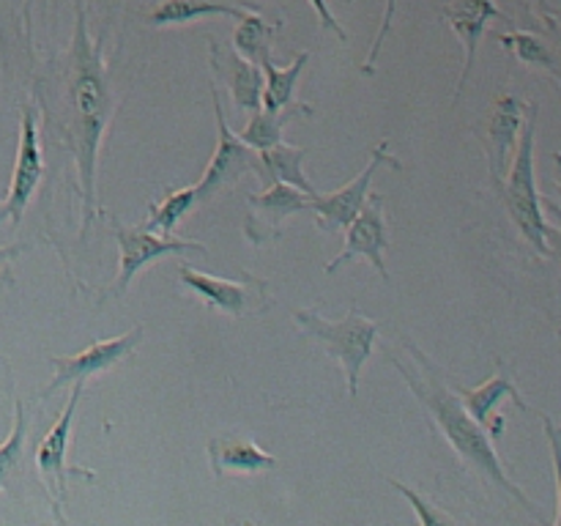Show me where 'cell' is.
Listing matches in <instances>:
<instances>
[{"mask_svg":"<svg viewBox=\"0 0 561 526\" xmlns=\"http://www.w3.org/2000/svg\"><path fill=\"white\" fill-rule=\"evenodd\" d=\"M389 164V168L400 170L398 159L389 153V142L381 140L376 148H373V157L367 162V168L356 175L351 184L340 186V190L327 192V195H312L310 201V211L316 217V228L327 230V233H334V230H345L348 228L351 219L359 214V208L365 206L367 195H370V184L376 179L378 170Z\"/></svg>","mask_w":561,"mask_h":526,"instance_id":"cell-10","label":"cell"},{"mask_svg":"<svg viewBox=\"0 0 561 526\" xmlns=\"http://www.w3.org/2000/svg\"><path fill=\"white\" fill-rule=\"evenodd\" d=\"M307 3H310L312 9H316L318 20H321V25L327 27V31H332L334 36L340 38V42H348V33H345L343 27H340L337 16L332 14V9H329V3H327V0H307Z\"/></svg>","mask_w":561,"mask_h":526,"instance_id":"cell-30","label":"cell"},{"mask_svg":"<svg viewBox=\"0 0 561 526\" xmlns=\"http://www.w3.org/2000/svg\"><path fill=\"white\" fill-rule=\"evenodd\" d=\"M529 118H526L524 132H520L518 148L513 153L507 175L499 186L504 192V203L513 217L515 228L520 230L526 241L535 247L537 255H548V239H546V214H542L540 192H537L535 179V140H537V104H529Z\"/></svg>","mask_w":561,"mask_h":526,"instance_id":"cell-3","label":"cell"},{"mask_svg":"<svg viewBox=\"0 0 561 526\" xmlns=\"http://www.w3.org/2000/svg\"><path fill=\"white\" fill-rule=\"evenodd\" d=\"M458 395L460 400H463L466 411L491 433V438L502 436L504 433V416L496 414V409L504 400H513V403L524 411L529 409L507 373H496V376H491L485 384H480V387H458Z\"/></svg>","mask_w":561,"mask_h":526,"instance_id":"cell-17","label":"cell"},{"mask_svg":"<svg viewBox=\"0 0 561 526\" xmlns=\"http://www.w3.org/2000/svg\"><path fill=\"white\" fill-rule=\"evenodd\" d=\"M310 64V53H301L296 55L294 64L288 69H279L274 66V60H263L261 69H263V99H261V107L266 110H279L285 104L294 102V93H296V82H299L301 71L307 69Z\"/></svg>","mask_w":561,"mask_h":526,"instance_id":"cell-23","label":"cell"},{"mask_svg":"<svg viewBox=\"0 0 561 526\" xmlns=\"http://www.w3.org/2000/svg\"><path fill=\"white\" fill-rule=\"evenodd\" d=\"M211 102H214V118H217V148H214V157L211 162H208V168L203 170L201 181L195 184L201 203L211 201V197H217L219 192L233 186L241 175L247 173L261 175V159H257V151L247 146V142L228 126V118H225V110H222V99H219L217 88L211 91Z\"/></svg>","mask_w":561,"mask_h":526,"instance_id":"cell-6","label":"cell"},{"mask_svg":"<svg viewBox=\"0 0 561 526\" xmlns=\"http://www.w3.org/2000/svg\"><path fill=\"white\" fill-rule=\"evenodd\" d=\"M25 250H27V244L0 247V285L14 283V277H11V263H14V258Z\"/></svg>","mask_w":561,"mask_h":526,"instance_id":"cell-31","label":"cell"},{"mask_svg":"<svg viewBox=\"0 0 561 526\" xmlns=\"http://www.w3.org/2000/svg\"><path fill=\"white\" fill-rule=\"evenodd\" d=\"M499 42H502L510 53H515V58H518L520 64L531 66V69L557 71V58H553V53L548 49V44L542 42V38L531 36V33L526 31H515V33H502Z\"/></svg>","mask_w":561,"mask_h":526,"instance_id":"cell-26","label":"cell"},{"mask_svg":"<svg viewBox=\"0 0 561 526\" xmlns=\"http://www.w3.org/2000/svg\"><path fill=\"white\" fill-rule=\"evenodd\" d=\"M279 27H283L279 22L263 20L261 11H247L233 33V49L239 55H244L247 60L261 66L263 60L272 58L274 38H277Z\"/></svg>","mask_w":561,"mask_h":526,"instance_id":"cell-22","label":"cell"},{"mask_svg":"<svg viewBox=\"0 0 561 526\" xmlns=\"http://www.w3.org/2000/svg\"><path fill=\"white\" fill-rule=\"evenodd\" d=\"M27 438V414L22 400H14V425L5 442L0 444V493L14 482V477L22 471V455H25Z\"/></svg>","mask_w":561,"mask_h":526,"instance_id":"cell-25","label":"cell"},{"mask_svg":"<svg viewBox=\"0 0 561 526\" xmlns=\"http://www.w3.org/2000/svg\"><path fill=\"white\" fill-rule=\"evenodd\" d=\"M299 329L310 338H316L334 359L340 362L345 373V387L351 398L359 395L362 367L370 359L378 340V323L362 316L356 307H351L343 321H329L316 310H294L290 312Z\"/></svg>","mask_w":561,"mask_h":526,"instance_id":"cell-4","label":"cell"},{"mask_svg":"<svg viewBox=\"0 0 561 526\" xmlns=\"http://www.w3.org/2000/svg\"><path fill=\"white\" fill-rule=\"evenodd\" d=\"M409 354L414 356L416 367L403 365L398 356H392L394 370L403 376V381L409 384V389L416 395V400L425 405V411L433 416V422H436V427L442 431V436L453 444V449L460 455V460H463L466 466H471L480 477H485L488 482L502 488L504 493L518 499L526 510H531L529 496H526V493L510 480L507 471H504L502 458H499L496 449H493L491 433L466 411L460 395H455L453 389L447 387V381L438 376L436 365H433L414 343H409Z\"/></svg>","mask_w":561,"mask_h":526,"instance_id":"cell-2","label":"cell"},{"mask_svg":"<svg viewBox=\"0 0 561 526\" xmlns=\"http://www.w3.org/2000/svg\"><path fill=\"white\" fill-rule=\"evenodd\" d=\"M529 104L520 102L515 93H504L496 102L491 115V124H488V168L496 184H502L504 175H507L510 162H513V153L518 148L520 132H524V113Z\"/></svg>","mask_w":561,"mask_h":526,"instance_id":"cell-16","label":"cell"},{"mask_svg":"<svg viewBox=\"0 0 561 526\" xmlns=\"http://www.w3.org/2000/svg\"><path fill=\"white\" fill-rule=\"evenodd\" d=\"M389 485H392L394 491L403 493V496L409 499V504H411V507H414V513H416V518H420V524H453V515L438 513V510L433 507V504L427 502V499H422L420 493L414 491V488L403 485V482L394 480V477H389Z\"/></svg>","mask_w":561,"mask_h":526,"instance_id":"cell-27","label":"cell"},{"mask_svg":"<svg viewBox=\"0 0 561 526\" xmlns=\"http://www.w3.org/2000/svg\"><path fill=\"white\" fill-rule=\"evenodd\" d=\"M211 44V69L217 80L233 96V104L241 113H255L261 110L263 99V69L244 55L236 53L233 47H225L222 42H208Z\"/></svg>","mask_w":561,"mask_h":526,"instance_id":"cell-14","label":"cell"},{"mask_svg":"<svg viewBox=\"0 0 561 526\" xmlns=\"http://www.w3.org/2000/svg\"><path fill=\"white\" fill-rule=\"evenodd\" d=\"M102 44L91 42L88 33V20L82 5H77V25L75 38H71L69 58H66L64 71H60L58 88V113L60 142L66 151L75 157L77 179H80L82 195V230L80 239H85L93 219L99 214L96 203V164L99 148H102L104 135H107L110 118L115 113V96L110 91L107 71H104Z\"/></svg>","mask_w":561,"mask_h":526,"instance_id":"cell-1","label":"cell"},{"mask_svg":"<svg viewBox=\"0 0 561 526\" xmlns=\"http://www.w3.org/2000/svg\"><path fill=\"white\" fill-rule=\"evenodd\" d=\"M247 197H250V219H247V230L257 225V230L247 233V239L255 241V244L257 241L277 239V236L283 233V225L288 222V217H294V214L299 211H310V201H312V195L296 190V186L279 184V181L268 184V190L261 192V195L250 192Z\"/></svg>","mask_w":561,"mask_h":526,"instance_id":"cell-12","label":"cell"},{"mask_svg":"<svg viewBox=\"0 0 561 526\" xmlns=\"http://www.w3.org/2000/svg\"><path fill=\"white\" fill-rule=\"evenodd\" d=\"M301 113L312 115V104L290 102L279 110L261 107L252 113L250 124L244 126V132H241L239 137L247 142V146L255 148V151H266V148L277 146V142L283 140L285 126H288L294 118H299Z\"/></svg>","mask_w":561,"mask_h":526,"instance_id":"cell-21","label":"cell"},{"mask_svg":"<svg viewBox=\"0 0 561 526\" xmlns=\"http://www.w3.org/2000/svg\"><path fill=\"white\" fill-rule=\"evenodd\" d=\"M44 175V153L42 137H38L36 110L22 104L20 110V142H16L14 170H11V184L5 197H0V225H20L25 217L27 203L36 195Z\"/></svg>","mask_w":561,"mask_h":526,"instance_id":"cell-7","label":"cell"},{"mask_svg":"<svg viewBox=\"0 0 561 526\" xmlns=\"http://www.w3.org/2000/svg\"><path fill=\"white\" fill-rule=\"evenodd\" d=\"M394 5H398V0H387V9H383V16H381V27H378L376 38H373L370 53H367V58H365V66H362V71H367V75H373V71H376V60H378V55H381L383 38H387L389 27H392Z\"/></svg>","mask_w":561,"mask_h":526,"instance_id":"cell-29","label":"cell"},{"mask_svg":"<svg viewBox=\"0 0 561 526\" xmlns=\"http://www.w3.org/2000/svg\"><path fill=\"white\" fill-rule=\"evenodd\" d=\"M504 16L499 11V5L493 0H449V5L444 9V20L449 22L455 33H458L460 44H463V69H460L458 77V91H455V102L463 96L466 80H469L471 69H474L477 47H480L482 36H485L488 25L493 20Z\"/></svg>","mask_w":561,"mask_h":526,"instance_id":"cell-13","label":"cell"},{"mask_svg":"<svg viewBox=\"0 0 561 526\" xmlns=\"http://www.w3.org/2000/svg\"><path fill=\"white\" fill-rule=\"evenodd\" d=\"M179 279L184 288H190L192 294L206 301L208 310L233 318L247 316L255 305V296L263 290V283H236V279L214 277V274H203L190 266H179Z\"/></svg>","mask_w":561,"mask_h":526,"instance_id":"cell-15","label":"cell"},{"mask_svg":"<svg viewBox=\"0 0 561 526\" xmlns=\"http://www.w3.org/2000/svg\"><path fill=\"white\" fill-rule=\"evenodd\" d=\"M546 239H548V255H553V261L559 263V272H561V228L548 225Z\"/></svg>","mask_w":561,"mask_h":526,"instance_id":"cell-32","label":"cell"},{"mask_svg":"<svg viewBox=\"0 0 561 526\" xmlns=\"http://www.w3.org/2000/svg\"><path fill=\"white\" fill-rule=\"evenodd\" d=\"M208 460L217 480H225L228 474H261L277 466V458L250 438H211Z\"/></svg>","mask_w":561,"mask_h":526,"instance_id":"cell-18","label":"cell"},{"mask_svg":"<svg viewBox=\"0 0 561 526\" xmlns=\"http://www.w3.org/2000/svg\"><path fill=\"white\" fill-rule=\"evenodd\" d=\"M305 153L307 148L290 146V142L283 140L277 146L266 148V151H257V159H261V179L268 181V184L279 181V184L296 186V190L307 192V195H316V186H312L305 168H301Z\"/></svg>","mask_w":561,"mask_h":526,"instance_id":"cell-20","label":"cell"},{"mask_svg":"<svg viewBox=\"0 0 561 526\" xmlns=\"http://www.w3.org/2000/svg\"><path fill=\"white\" fill-rule=\"evenodd\" d=\"M82 392H85V384L75 381L71 384V395L66 400V409L64 414L58 416L53 427L47 431V436L42 438V444L36 447V466L44 477V485H47L49 499H53V507H55V518L64 521L60 515V507L66 504V480L71 477H88L93 480V471L80 469V466H69L66 460V453H69V444H71V425H75V411L77 403H80Z\"/></svg>","mask_w":561,"mask_h":526,"instance_id":"cell-8","label":"cell"},{"mask_svg":"<svg viewBox=\"0 0 561 526\" xmlns=\"http://www.w3.org/2000/svg\"><path fill=\"white\" fill-rule=\"evenodd\" d=\"M115 241H118V277L113 279V288L104 296H121L135 274L140 268L151 266L153 261L168 255H186V252H197V255H208L206 247L201 241L190 239H175L173 233H157L148 225H118L113 222Z\"/></svg>","mask_w":561,"mask_h":526,"instance_id":"cell-5","label":"cell"},{"mask_svg":"<svg viewBox=\"0 0 561 526\" xmlns=\"http://www.w3.org/2000/svg\"><path fill=\"white\" fill-rule=\"evenodd\" d=\"M142 327L129 329L126 334H118V338L110 340H96V343L88 345L85 351L80 354H69V356H49V365L55 367L53 381L42 389L38 398H49L58 389L69 387V384L82 381L88 384L91 378L102 376L107 373L110 367H115L118 362H124L126 356H131L137 351V345L142 343Z\"/></svg>","mask_w":561,"mask_h":526,"instance_id":"cell-9","label":"cell"},{"mask_svg":"<svg viewBox=\"0 0 561 526\" xmlns=\"http://www.w3.org/2000/svg\"><path fill=\"white\" fill-rule=\"evenodd\" d=\"M201 203L195 186H184V190H173L157 203H148V228L157 233H175L181 219Z\"/></svg>","mask_w":561,"mask_h":526,"instance_id":"cell-24","label":"cell"},{"mask_svg":"<svg viewBox=\"0 0 561 526\" xmlns=\"http://www.w3.org/2000/svg\"><path fill=\"white\" fill-rule=\"evenodd\" d=\"M542 427H546V436H548V444H551V458H553V471H557V518H553V524L561 526V431L557 425L551 422V416L542 414Z\"/></svg>","mask_w":561,"mask_h":526,"instance_id":"cell-28","label":"cell"},{"mask_svg":"<svg viewBox=\"0 0 561 526\" xmlns=\"http://www.w3.org/2000/svg\"><path fill=\"white\" fill-rule=\"evenodd\" d=\"M553 162H557V184H559V195H561V153H553Z\"/></svg>","mask_w":561,"mask_h":526,"instance_id":"cell-33","label":"cell"},{"mask_svg":"<svg viewBox=\"0 0 561 526\" xmlns=\"http://www.w3.org/2000/svg\"><path fill=\"white\" fill-rule=\"evenodd\" d=\"M244 14V5L228 3V0H162L151 11L148 22L153 27H168L190 25V22H201L206 16H233V20H241Z\"/></svg>","mask_w":561,"mask_h":526,"instance_id":"cell-19","label":"cell"},{"mask_svg":"<svg viewBox=\"0 0 561 526\" xmlns=\"http://www.w3.org/2000/svg\"><path fill=\"white\" fill-rule=\"evenodd\" d=\"M389 247V225H387V211H383V197L378 192L367 195L365 206L359 208L354 219L345 228V244L332 261L327 263L323 272L334 274L343 263L354 261V258H367L373 263L378 274L383 279H389V268L383 263V252Z\"/></svg>","mask_w":561,"mask_h":526,"instance_id":"cell-11","label":"cell"}]
</instances>
